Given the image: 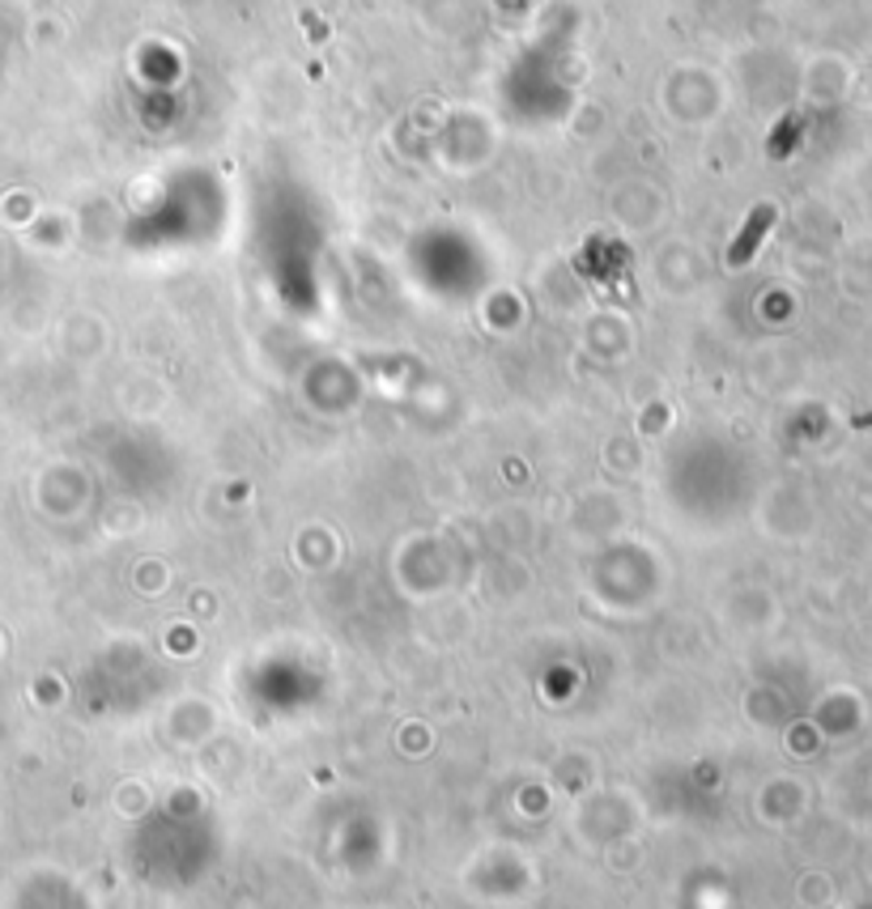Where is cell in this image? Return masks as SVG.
Instances as JSON below:
<instances>
[{"instance_id": "6da1fadb", "label": "cell", "mask_w": 872, "mask_h": 909, "mask_svg": "<svg viewBox=\"0 0 872 909\" xmlns=\"http://www.w3.org/2000/svg\"><path fill=\"white\" fill-rule=\"evenodd\" d=\"M771 209H757V213H753V221H750V230H745V234H741V239L732 242V256H727V260L732 263H745L753 256V242L762 239V230H766V226H771Z\"/></svg>"}]
</instances>
